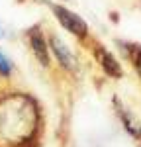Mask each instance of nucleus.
Segmentation results:
<instances>
[{"instance_id": "nucleus-1", "label": "nucleus", "mask_w": 141, "mask_h": 147, "mask_svg": "<svg viewBox=\"0 0 141 147\" xmlns=\"http://www.w3.org/2000/svg\"><path fill=\"white\" fill-rule=\"evenodd\" d=\"M51 10H53L55 20L59 22V26H61L65 32H69L70 35L79 37L82 41L88 37V32H90V30H88V24L84 22L77 12H73L70 8L63 6V4H51Z\"/></svg>"}, {"instance_id": "nucleus-2", "label": "nucleus", "mask_w": 141, "mask_h": 147, "mask_svg": "<svg viewBox=\"0 0 141 147\" xmlns=\"http://www.w3.org/2000/svg\"><path fill=\"white\" fill-rule=\"evenodd\" d=\"M47 45H49V51L55 55L59 67L63 69V71L75 73V71L79 69V63H77V57H75V53H73V49H70L59 35H51L49 41H47Z\"/></svg>"}, {"instance_id": "nucleus-3", "label": "nucleus", "mask_w": 141, "mask_h": 147, "mask_svg": "<svg viewBox=\"0 0 141 147\" xmlns=\"http://www.w3.org/2000/svg\"><path fill=\"white\" fill-rule=\"evenodd\" d=\"M28 43L34 57L39 61L41 67H49L51 65V57H49V45H47V37L41 32V26H34L28 30Z\"/></svg>"}, {"instance_id": "nucleus-4", "label": "nucleus", "mask_w": 141, "mask_h": 147, "mask_svg": "<svg viewBox=\"0 0 141 147\" xmlns=\"http://www.w3.org/2000/svg\"><path fill=\"white\" fill-rule=\"evenodd\" d=\"M94 55H96V61H98L100 69L104 71V75H108L110 79H122V77H124L122 63H120L104 45L96 43V45H94Z\"/></svg>"}, {"instance_id": "nucleus-5", "label": "nucleus", "mask_w": 141, "mask_h": 147, "mask_svg": "<svg viewBox=\"0 0 141 147\" xmlns=\"http://www.w3.org/2000/svg\"><path fill=\"white\" fill-rule=\"evenodd\" d=\"M14 67H12V61L4 53H0V77H10Z\"/></svg>"}, {"instance_id": "nucleus-6", "label": "nucleus", "mask_w": 141, "mask_h": 147, "mask_svg": "<svg viewBox=\"0 0 141 147\" xmlns=\"http://www.w3.org/2000/svg\"><path fill=\"white\" fill-rule=\"evenodd\" d=\"M131 61H133V67L137 71V75L141 77V47H137V49L131 53Z\"/></svg>"}]
</instances>
